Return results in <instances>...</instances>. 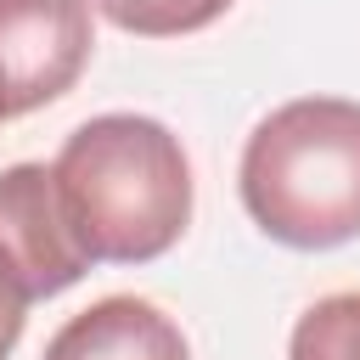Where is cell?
<instances>
[{
    "instance_id": "7",
    "label": "cell",
    "mask_w": 360,
    "mask_h": 360,
    "mask_svg": "<svg viewBox=\"0 0 360 360\" xmlns=\"http://www.w3.org/2000/svg\"><path fill=\"white\" fill-rule=\"evenodd\" d=\"M112 28L141 34V39H174V34H197L208 22H219L236 0H90Z\"/></svg>"
},
{
    "instance_id": "8",
    "label": "cell",
    "mask_w": 360,
    "mask_h": 360,
    "mask_svg": "<svg viewBox=\"0 0 360 360\" xmlns=\"http://www.w3.org/2000/svg\"><path fill=\"white\" fill-rule=\"evenodd\" d=\"M28 287H22V276L11 270V259L0 253V360H11V349H17V338H22V326H28Z\"/></svg>"
},
{
    "instance_id": "3",
    "label": "cell",
    "mask_w": 360,
    "mask_h": 360,
    "mask_svg": "<svg viewBox=\"0 0 360 360\" xmlns=\"http://www.w3.org/2000/svg\"><path fill=\"white\" fill-rule=\"evenodd\" d=\"M90 45V0H0V124L68 96Z\"/></svg>"
},
{
    "instance_id": "1",
    "label": "cell",
    "mask_w": 360,
    "mask_h": 360,
    "mask_svg": "<svg viewBox=\"0 0 360 360\" xmlns=\"http://www.w3.org/2000/svg\"><path fill=\"white\" fill-rule=\"evenodd\" d=\"M51 191L90 264L163 259L191 225V163L180 135L141 112L84 118L51 163Z\"/></svg>"
},
{
    "instance_id": "6",
    "label": "cell",
    "mask_w": 360,
    "mask_h": 360,
    "mask_svg": "<svg viewBox=\"0 0 360 360\" xmlns=\"http://www.w3.org/2000/svg\"><path fill=\"white\" fill-rule=\"evenodd\" d=\"M287 360H360V287L315 298L292 326Z\"/></svg>"
},
{
    "instance_id": "5",
    "label": "cell",
    "mask_w": 360,
    "mask_h": 360,
    "mask_svg": "<svg viewBox=\"0 0 360 360\" xmlns=\"http://www.w3.org/2000/svg\"><path fill=\"white\" fill-rule=\"evenodd\" d=\"M45 360H191V343L152 298L112 292L68 315L45 343Z\"/></svg>"
},
{
    "instance_id": "4",
    "label": "cell",
    "mask_w": 360,
    "mask_h": 360,
    "mask_svg": "<svg viewBox=\"0 0 360 360\" xmlns=\"http://www.w3.org/2000/svg\"><path fill=\"white\" fill-rule=\"evenodd\" d=\"M0 253L22 276L28 298H56L90 270V259L73 248V236L56 214L45 163H11L0 174Z\"/></svg>"
},
{
    "instance_id": "2",
    "label": "cell",
    "mask_w": 360,
    "mask_h": 360,
    "mask_svg": "<svg viewBox=\"0 0 360 360\" xmlns=\"http://www.w3.org/2000/svg\"><path fill=\"white\" fill-rule=\"evenodd\" d=\"M242 208L298 253L360 236V101L298 96L253 124L242 146Z\"/></svg>"
}]
</instances>
